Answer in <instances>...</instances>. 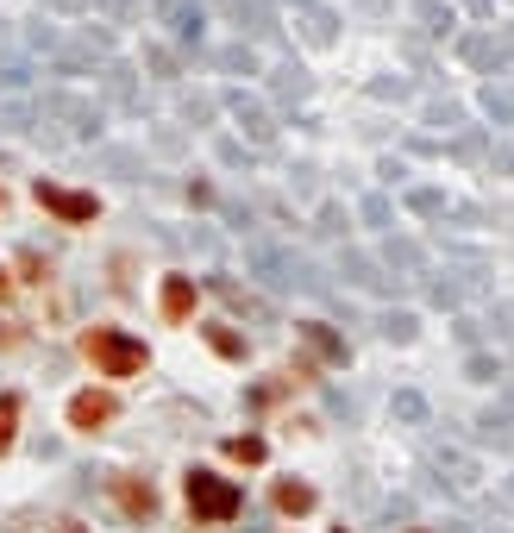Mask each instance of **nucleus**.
Listing matches in <instances>:
<instances>
[{
    "mask_svg": "<svg viewBox=\"0 0 514 533\" xmlns=\"http://www.w3.org/2000/svg\"><path fill=\"white\" fill-rule=\"evenodd\" d=\"M82 352L95 358L101 377H138V370H145V345L126 339V333H113V327H88L82 333Z\"/></svg>",
    "mask_w": 514,
    "mask_h": 533,
    "instance_id": "obj_1",
    "label": "nucleus"
},
{
    "mask_svg": "<svg viewBox=\"0 0 514 533\" xmlns=\"http://www.w3.org/2000/svg\"><path fill=\"white\" fill-rule=\"evenodd\" d=\"M239 483H226V477H214V471H189V508H195V521H207V527H220V521H232L239 515Z\"/></svg>",
    "mask_w": 514,
    "mask_h": 533,
    "instance_id": "obj_2",
    "label": "nucleus"
},
{
    "mask_svg": "<svg viewBox=\"0 0 514 533\" xmlns=\"http://www.w3.org/2000/svg\"><path fill=\"white\" fill-rule=\"evenodd\" d=\"M38 207H51L57 220H69V226H88L101 214L95 207V195H76V189H57V182H38Z\"/></svg>",
    "mask_w": 514,
    "mask_h": 533,
    "instance_id": "obj_3",
    "label": "nucleus"
},
{
    "mask_svg": "<svg viewBox=\"0 0 514 533\" xmlns=\"http://www.w3.org/2000/svg\"><path fill=\"white\" fill-rule=\"evenodd\" d=\"M113 421V396L107 389H82V396H69V427L76 433H101Z\"/></svg>",
    "mask_w": 514,
    "mask_h": 533,
    "instance_id": "obj_4",
    "label": "nucleus"
},
{
    "mask_svg": "<svg viewBox=\"0 0 514 533\" xmlns=\"http://www.w3.org/2000/svg\"><path fill=\"white\" fill-rule=\"evenodd\" d=\"M113 496H120V508H126L132 521H151V515H157V490H151V483L120 477V483H113Z\"/></svg>",
    "mask_w": 514,
    "mask_h": 533,
    "instance_id": "obj_5",
    "label": "nucleus"
},
{
    "mask_svg": "<svg viewBox=\"0 0 514 533\" xmlns=\"http://www.w3.org/2000/svg\"><path fill=\"white\" fill-rule=\"evenodd\" d=\"M195 314V283L189 276H170L163 283V320H189Z\"/></svg>",
    "mask_w": 514,
    "mask_h": 533,
    "instance_id": "obj_6",
    "label": "nucleus"
},
{
    "mask_svg": "<svg viewBox=\"0 0 514 533\" xmlns=\"http://www.w3.org/2000/svg\"><path fill=\"white\" fill-rule=\"evenodd\" d=\"M276 508H283V515H308L314 490H308V483H276Z\"/></svg>",
    "mask_w": 514,
    "mask_h": 533,
    "instance_id": "obj_7",
    "label": "nucleus"
},
{
    "mask_svg": "<svg viewBox=\"0 0 514 533\" xmlns=\"http://www.w3.org/2000/svg\"><path fill=\"white\" fill-rule=\"evenodd\" d=\"M13 433H19V396H0V452H13Z\"/></svg>",
    "mask_w": 514,
    "mask_h": 533,
    "instance_id": "obj_8",
    "label": "nucleus"
},
{
    "mask_svg": "<svg viewBox=\"0 0 514 533\" xmlns=\"http://www.w3.org/2000/svg\"><path fill=\"white\" fill-rule=\"evenodd\" d=\"M226 458H239V465H264V439H226Z\"/></svg>",
    "mask_w": 514,
    "mask_h": 533,
    "instance_id": "obj_9",
    "label": "nucleus"
},
{
    "mask_svg": "<svg viewBox=\"0 0 514 533\" xmlns=\"http://www.w3.org/2000/svg\"><path fill=\"white\" fill-rule=\"evenodd\" d=\"M7 295H13V276H7V270H0V301H7Z\"/></svg>",
    "mask_w": 514,
    "mask_h": 533,
    "instance_id": "obj_10",
    "label": "nucleus"
}]
</instances>
